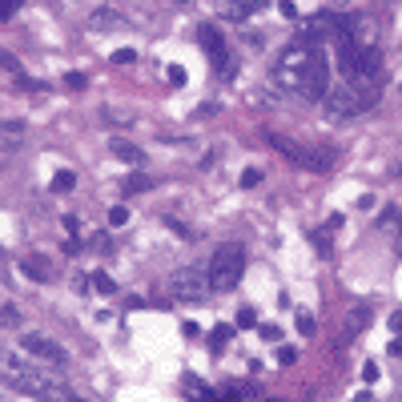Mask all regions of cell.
Wrapping results in <instances>:
<instances>
[{
    "label": "cell",
    "instance_id": "1",
    "mask_svg": "<svg viewBox=\"0 0 402 402\" xmlns=\"http://www.w3.org/2000/svg\"><path fill=\"white\" fill-rule=\"evenodd\" d=\"M274 85L306 100H322L330 93V61L310 40H289L274 61Z\"/></svg>",
    "mask_w": 402,
    "mask_h": 402
},
{
    "label": "cell",
    "instance_id": "2",
    "mask_svg": "<svg viewBox=\"0 0 402 402\" xmlns=\"http://www.w3.org/2000/svg\"><path fill=\"white\" fill-rule=\"evenodd\" d=\"M4 374L13 378L25 394H33V398H40V402H76V394L52 374L49 366H33V362H25L21 354H8V358H4Z\"/></svg>",
    "mask_w": 402,
    "mask_h": 402
},
{
    "label": "cell",
    "instance_id": "3",
    "mask_svg": "<svg viewBox=\"0 0 402 402\" xmlns=\"http://www.w3.org/2000/svg\"><path fill=\"white\" fill-rule=\"evenodd\" d=\"M338 69L346 76V85L370 93L378 85V76H382V49L378 45H362L354 37H338Z\"/></svg>",
    "mask_w": 402,
    "mask_h": 402
},
{
    "label": "cell",
    "instance_id": "4",
    "mask_svg": "<svg viewBox=\"0 0 402 402\" xmlns=\"http://www.w3.org/2000/svg\"><path fill=\"white\" fill-rule=\"evenodd\" d=\"M209 282H214V294H229V289L241 282L246 274V250H241L238 241H226V246H217L214 258H209Z\"/></svg>",
    "mask_w": 402,
    "mask_h": 402
},
{
    "label": "cell",
    "instance_id": "5",
    "mask_svg": "<svg viewBox=\"0 0 402 402\" xmlns=\"http://www.w3.org/2000/svg\"><path fill=\"white\" fill-rule=\"evenodd\" d=\"M209 294H214V282H209V270H201V265H181L169 274L173 302H209Z\"/></svg>",
    "mask_w": 402,
    "mask_h": 402
},
{
    "label": "cell",
    "instance_id": "6",
    "mask_svg": "<svg viewBox=\"0 0 402 402\" xmlns=\"http://www.w3.org/2000/svg\"><path fill=\"white\" fill-rule=\"evenodd\" d=\"M270 145H274L286 161H294L298 169H310V173H326L330 165H334V153L330 149H310V145H298V141L282 137V133H265Z\"/></svg>",
    "mask_w": 402,
    "mask_h": 402
},
{
    "label": "cell",
    "instance_id": "7",
    "mask_svg": "<svg viewBox=\"0 0 402 402\" xmlns=\"http://www.w3.org/2000/svg\"><path fill=\"white\" fill-rule=\"evenodd\" d=\"M322 105H326V117L346 121V117H362L366 109L374 105V93L354 88V85H342V88H330L326 97H322Z\"/></svg>",
    "mask_w": 402,
    "mask_h": 402
},
{
    "label": "cell",
    "instance_id": "8",
    "mask_svg": "<svg viewBox=\"0 0 402 402\" xmlns=\"http://www.w3.org/2000/svg\"><path fill=\"white\" fill-rule=\"evenodd\" d=\"M197 40H201V49L209 52V61H214L217 73H222V76H234V57H229L226 40L217 37V28L214 25H201L197 28Z\"/></svg>",
    "mask_w": 402,
    "mask_h": 402
},
{
    "label": "cell",
    "instance_id": "9",
    "mask_svg": "<svg viewBox=\"0 0 402 402\" xmlns=\"http://www.w3.org/2000/svg\"><path fill=\"white\" fill-rule=\"evenodd\" d=\"M21 350L33 354V358H40L45 366H64V362H69L64 346H57V342L45 338V334H25V338H21Z\"/></svg>",
    "mask_w": 402,
    "mask_h": 402
},
{
    "label": "cell",
    "instance_id": "10",
    "mask_svg": "<svg viewBox=\"0 0 402 402\" xmlns=\"http://www.w3.org/2000/svg\"><path fill=\"white\" fill-rule=\"evenodd\" d=\"M262 8L265 0H217V16H226V21H250Z\"/></svg>",
    "mask_w": 402,
    "mask_h": 402
},
{
    "label": "cell",
    "instance_id": "11",
    "mask_svg": "<svg viewBox=\"0 0 402 402\" xmlns=\"http://www.w3.org/2000/svg\"><path fill=\"white\" fill-rule=\"evenodd\" d=\"M109 153H113V157H121L125 165H145V153H141L133 141H125V137H113V141H109Z\"/></svg>",
    "mask_w": 402,
    "mask_h": 402
},
{
    "label": "cell",
    "instance_id": "12",
    "mask_svg": "<svg viewBox=\"0 0 402 402\" xmlns=\"http://www.w3.org/2000/svg\"><path fill=\"white\" fill-rule=\"evenodd\" d=\"M378 229H382V234L394 241V250L402 253V214H398V209H386V214L378 217Z\"/></svg>",
    "mask_w": 402,
    "mask_h": 402
},
{
    "label": "cell",
    "instance_id": "13",
    "mask_svg": "<svg viewBox=\"0 0 402 402\" xmlns=\"http://www.w3.org/2000/svg\"><path fill=\"white\" fill-rule=\"evenodd\" d=\"M21 270H25L33 282H52V265H49V258H40V253H28L25 262H21Z\"/></svg>",
    "mask_w": 402,
    "mask_h": 402
},
{
    "label": "cell",
    "instance_id": "14",
    "mask_svg": "<svg viewBox=\"0 0 402 402\" xmlns=\"http://www.w3.org/2000/svg\"><path fill=\"white\" fill-rule=\"evenodd\" d=\"M125 25V16L117 13V8H97V13H88V28H97V33H105V28H121Z\"/></svg>",
    "mask_w": 402,
    "mask_h": 402
},
{
    "label": "cell",
    "instance_id": "15",
    "mask_svg": "<svg viewBox=\"0 0 402 402\" xmlns=\"http://www.w3.org/2000/svg\"><path fill=\"white\" fill-rule=\"evenodd\" d=\"M21 133H25V125H21V121H4V125H0V137H4V149H0V157H13L16 145H21Z\"/></svg>",
    "mask_w": 402,
    "mask_h": 402
},
{
    "label": "cell",
    "instance_id": "16",
    "mask_svg": "<svg viewBox=\"0 0 402 402\" xmlns=\"http://www.w3.org/2000/svg\"><path fill=\"white\" fill-rule=\"evenodd\" d=\"M366 326H370V306H354L350 318H346V334L358 338V334H366Z\"/></svg>",
    "mask_w": 402,
    "mask_h": 402
},
{
    "label": "cell",
    "instance_id": "17",
    "mask_svg": "<svg viewBox=\"0 0 402 402\" xmlns=\"http://www.w3.org/2000/svg\"><path fill=\"white\" fill-rule=\"evenodd\" d=\"M234 334H238V330L234 326H226V322H222V326H214V334H209V350L214 354H222L229 346V342H234Z\"/></svg>",
    "mask_w": 402,
    "mask_h": 402
},
{
    "label": "cell",
    "instance_id": "18",
    "mask_svg": "<svg viewBox=\"0 0 402 402\" xmlns=\"http://www.w3.org/2000/svg\"><path fill=\"white\" fill-rule=\"evenodd\" d=\"M121 189H125V193H149V189H153V177L149 173H129Z\"/></svg>",
    "mask_w": 402,
    "mask_h": 402
},
{
    "label": "cell",
    "instance_id": "19",
    "mask_svg": "<svg viewBox=\"0 0 402 402\" xmlns=\"http://www.w3.org/2000/svg\"><path fill=\"white\" fill-rule=\"evenodd\" d=\"M73 185H76V173H73V169H61V173L52 177V193H69Z\"/></svg>",
    "mask_w": 402,
    "mask_h": 402
},
{
    "label": "cell",
    "instance_id": "20",
    "mask_svg": "<svg viewBox=\"0 0 402 402\" xmlns=\"http://www.w3.org/2000/svg\"><path fill=\"white\" fill-rule=\"evenodd\" d=\"M105 121H113V125H133V113H125V109H113V105H105Z\"/></svg>",
    "mask_w": 402,
    "mask_h": 402
},
{
    "label": "cell",
    "instance_id": "21",
    "mask_svg": "<svg viewBox=\"0 0 402 402\" xmlns=\"http://www.w3.org/2000/svg\"><path fill=\"white\" fill-rule=\"evenodd\" d=\"M93 289H97V294H113L117 282H113L109 274H100V270H97V274H93Z\"/></svg>",
    "mask_w": 402,
    "mask_h": 402
},
{
    "label": "cell",
    "instance_id": "22",
    "mask_svg": "<svg viewBox=\"0 0 402 402\" xmlns=\"http://www.w3.org/2000/svg\"><path fill=\"white\" fill-rule=\"evenodd\" d=\"M310 246H314V250H322L330 258V253H334V246H330V238L326 234H322V229H314V234H310Z\"/></svg>",
    "mask_w": 402,
    "mask_h": 402
},
{
    "label": "cell",
    "instance_id": "23",
    "mask_svg": "<svg viewBox=\"0 0 402 402\" xmlns=\"http://www.w3.org/2000/svg\"><path fill=\"white\" fill-rule=\"evenodd\" d=\"M125 222H129V209H125V205H113V209H109V226L121 229Z\"/></svg>",
    "mask_w": 402,
    "mask_h": 402
},
{
    "label": "cell",
    "instance_id": "24",
    "mask_svg": "<svg viewBox=\"0 0 402 402\" xmlns=\"http://www.w3.org/2000/svg\"><path fill=\"white\" fill-rule=\"evenodd\" d=\"M258 181H262V169H246V173L238 177V185H241V189H253Z\"/></svg>",
    "mask_w": 402,
    "mask_h": 402
},
{
    "label": "cell",
    "instance_id": "25",
    "mask_svg": "<svg viewBox=\"0 0 402 402\" xmlns=\"http://www.w3.org/2000/svg\"><path fill=\"white\" fill-rule=\"evenodd\" d=\"M109 61H113V64H133V61H137V52H133V49H113Z\"/></svg>",
    "mask_w": 402,
    "mask_h": 402
},
{
    "label": "cell",
    "instance_id": "26",
    "mask_svg": "<svg viewBox=\"0 0 402 402\" xmlns=\"http://www.w3.org/2000/svg\"><path fill=\"white\" fill-rule=\"evenodd\" d=\"M21 4H25V0H0V16H4V21H13Z\"/></svg>",
    "mask_w": 402,
    "mask_h": 402
},
{
    "label": "cell",
    "instance_id": "27",
    "mask_svg": "<svg viewBox=\"0 0 402 402\" xmlns=\"http://www.w3.org/2000/svg\"><path fill=\"white\" fill-rule=\"evenodd\" d=\"M277 13L286 16V21H298V4L294 0H277Z\"/></svg>",
    "mask_w": 402,
    "mask_h": 402
},
{
    "label": "cell",
    "instance_id": "28",
    "mask_svg": "<svg viewBox=\"0 0 402 402\" xmlns=\"http://www.w3.org/2000/svg\"><path fill=\"white\" fill-rule=\"evenodd\" d=\"M165 76H169V85H185V69H181V64H169Z\"/></svg>",
    "mask_w": 402,
    "mask_h": 402
},
{
    "label": "cell",
    "instance_id": "29",
    "mask_svg": "<svg viewBox=\"0 0 402 402\" xmlns=\"http://www.w3.org/2000/svg\"><path fill=\"white\" fill-rule=\"evenodd\" d=\"M277 362H282V366H294V362H298V350H294V346H282V350H277Z\"/></svg>",
    "mask_w": 402,
    "mask_h": 402
},
{
    "label": "cell",
    "instance_id": "30",
    "mask_svg": "<svg viewBox=\"0 0 402 402\" xmlns=\"http://www.w3.org/2000/svg\"><path fill=\"white\" fill-rule=\"evenodd\" d=\"M64 81H69V88H76V93H81V88L88 85V76H85V73H69Z\"/></svg>",
    "mask_w": 402,
    "mask_h": 402
},
{
    "label": "cell",
    "instance_id": "31",
    "mask_svg": "<svg viewBox=\"0 0 402 402\" xmlns=\"http://www.w3.org/2000/svg\"><path fill=\"white\" fill-rule=\"evenodd\" d=\"M298 330L310 338V334H314V318H310V314H298Z\"/></svg>",
    "mask_w": 402,
    "mask_h": 402
},
{
    "label": "cell",
    "instance_id": "32",
    "mask_svg": "<svg viewBox=\"0 0 402 402\" xmlns=\"http://www.w3.org/2000/svg\"><path fill=\"white\" fill-rule=\"evenodd\" d=\"M262 338L265 342H277V338H282V330H277L274 322H265V326H262Z\"/></svg>",
    "mask_w": 402,
    "mask_h": 402
},
{
    "label": "cell",
    "instance_id": "33",
    "mask_svg": "<svg viewBox=\"0 0 402 402\" xmlns=\"http://www.w3.org/2000/svg\"><path fill=\"white\" fill-rule=\"evenodd\" d=\"M238 326H253V310L250 306H241L238 310Z\"/></svg>",
    "mask_w": 402,
    "mask_h": 402
},
{
    "label": "cell",
    "instance_id": "34",
    "mask_svg": "<svg viewBox=\"0 0 402 402\" xmlns=\"http://www.w3.org/2000/svg\"><path fill=\"white\" fill-rule=\"evenodd\" d=\"M362 378H366V382H378V366L366 362V366H362Z\"/></svg>",
    "mask_w": 402,
    "mask_h": 402
},
{
    "label": "cell",
    "instance_id": "35",
    "mask_svg": "<svg viewBox=\"0 0 402 402\" xmlns=\"http://www.w3.org/2000/svg\"><path fill=\"white\" fill-rule=\"evenodd\" d=\"M390 330H394V338H402V310L398 314H390Z\"/></svg>",
    "mask_w": 402,
    "mask_h": 402
},
{
    "label": "cell",
    "instance_id": "36",
    "mask_svg": "<svg viewBox=\"0 0 402 402\" xmlns=\"http://www.w3.org/2000/svg\"><path fill=\"white\" fill-rule=\"evenodd\" d=\"M64 229H69V234H76V229H81V217L69 214V217H64Z\"/></svg>",
    "mask_w": 402,
    "mask_h": 402
},
{
    "label": "cell",
    "instance_id": "37",
    "mask_svg": "<svg viewBox=\"0 0 402 402\" xmlns=\"http://www.w3.org/2000/svg\"><path fill=\"white\" fill-rule=\"evenodd\" d=\"M181 334H185V338H197L201 326H197V322H185V326H181Z\"/></svg>",
    "mask_w": 402,
    "mask_h": 402
},
{
    "label": "cell",
    "instance_id": "38",
    "mask_svg": "<svg viewBox=\"0 0 402 402\" xmlns=\"http://www.w3.org/2000/svg\"><path fill=\"white\" fill-rule=\"evenodd\" d=\"M246 45H250V49H258V52H262V49H265V37H262V33H258V37H246Z\"/></svg>",
    "mask_w": 402,
    "mask_h": 402
},
{
    "label": "cell",
    "instance_id": "39",
    "mask_svg": "<svg viewBox=\"0 0 402 402\" xmlns=\"http://www.w3.org/2000/svg\"><path fill=\"white\" fill-rule=\"evenodd\" d=\"M358 209H374V193H362V197H358Z\"/></svg>",
    "mask_w": 402,
    "mask_h": 402
},
{
    "label": "cell",
    "instance_id": "40",
    "mask_svg": "<svg viewBox=\"0 0 402 402\" xmlns=\"http://www.w3.org/2000/svg\"><path fill=\"white\" fill-rule=\"evenodd\" d=\"M390 354H402V338H394V342H390Z\"/></svg>",
    "mask_w": 402,
    "mask_h": 402
},
{
    "label": "cell",
    "instance_id": "41",
    "mask_svg": "<svg viewBox=\"0 0 402 402\" xmlns=\"http://www.w3.org/2000/svg\"><path fill=\"white\" fill-rule=\"evenodd\" d=\"M173 4H185V0H173Z\"/></svg>",
    "mask_w": 402,
    "mask_h": 402
},
{
    "label": "cell",
    "instance_id": "42",
    "mask_svg": "<svg viewBox=\"0 0 402 402\" xmlns=\"http://www.w3.org/2000/svg\"><path fill=\"white\" fill-rule=\"evenodd\" d=\"M265 402H277V398H265Z\"/></svg>",
    "mask_w": 402,
    "mask_h": 402
},
{
    "label": "cell",
    "instance_id": "43",
    "mask_svg": "<svg viewBox=\"0 0 402 402\" xmlns=\"http://www.w3.org/2000/svg\"><path fill=\"white\" fill-rule=\"evenodd\" d=\"M76 402H85V398H76Z\"/></svg>",
    "mask_w": 402,
    "mask_h": 402
}]
</instances>
